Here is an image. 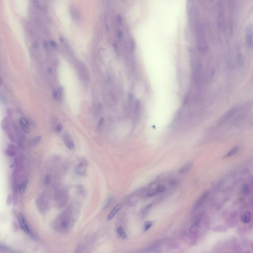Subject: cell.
Instances as JSON below:
<instances>
[{
	"label": "cell",
	"mask_w": 253,
	"mask_h": 253,
	"mask_svg": "<svg viewBox=\"0 0 253 253\" xmlns=\"http://www.w3.org/2000/svg\"><path fill=\"white\" fill-rule=\"evenodd\" d=\"M106 29L107 31L108 32L109 31V26L108 25H106Z\"/></svg>",
	"instance_id": "obj_33"
},
{
	"label": "cell",
	"mask_w": 253,
	"mask_h": 253,
	"mask_svg": "<svg viewBox=\"0 0 253 253\" xmlns=\"http://www.w3.org/2000/svg\"><path fill=\"white\" fill-rule=\"evenodd\" d=\"M103 118H101L100 119V121L98 122V127L99 128H100V126H102V125L103 124Z\"/></svg>",
	"instance_id": "obj_30"
},
{
	"label": "cell",
	"mask_w": 253,
	"mask_h": 253,
	"mask_svg": "<svg viewBox=\"0 0 253 253\" xmlns=\"http://www.w3.org/2000/svg\"><path fill=\"white\" fill-rule=\"evenodd\" d=\"M165 190H166V188L164 186H160L158 187L157 188L154 190V191L156 193L158 194L164 192L165 191Z\"/></svg>",
	"instance_id": "obj_24"
},
{
	"label": "cell",
	"mask_w": 253,
	"mask_h": 253,
	"mask_svg": "<svg viewBox=\"0 0 253 253\" xmlns=\"http://www.w3.org/2000/svg\"><path fill=\"white\" fill-rule=\"evenodd\" d=\"M217 24L219 29L222 30L224 28V9L222 2L218 1L217 3Z\"/></svg>",
	"instance_id": "obj_2"
},
{
	"label": "cell",
	"mask_w": 253,
	"mask_h": 253,
	"mask_svg": "<svg viewBox=\"0 0 253 253\" xmlns=\"http://www.w3.org/2000/svg\"><path fill=\"white\" fill-rule=\"evenodd\" d=\"M78 72L81 77L83 79H88L89 77V73L86 68H85V66L79 63L78 64Z\"/></svg>",
	"instance_id": "obj_10"
},
{
	"label": "cell",
	"mask_w": 253,
	"mask_h": 253,
	"mask_svg": "<svg viewBox=\"0 0 253 253\" xmlns=\"http://www.w3.org/2000/svg\"><path fill=\"white\" fill-rule=\"evenodd\" d=\"M51 175H46L45 177V179H44V185H48L50 182L51 181Z\"/></svg>",
	"instance_id": "obj_26"
},
{
	"label": "cell",
	"mask_w": 253,
	"mask_h": 253,
	"mask_svg": "<svg viewBox=\"0 0 253 253\" xmlns=\"http://www.w3.org/2000/svg\"><path fill=\"white\" fill-rule=\"evenodd\" d=\"M253 27L252 24H249L246 29V42L248 47L250 49L253 47Z\"/></svg>",
	"instance_id": "obj_5"
},
{
	"label": "cell",
	"mask_w": 253,
	"mask_h": 253,
	"mask_svg": "<svg viewBox=\"0 0 253 253\" xmlns=\"http://www.w3.org/2000/svg\"><path fill=\"white\" fill-rule=\"evenodd\" d=\"M242 193L243 194V195H245V196H247V195H248L249 194L250 192V186L248 184H244L243 185V186H242Z\"/></svg>",
	"instance_id": "obj_21"
},
{
	"label": "cell",
	"mask_w": 253,
	"mask_h": 253,
	"mask_svg": "<svg viewBox=\"0 0 253 253\" xmlns=\"http://www.w3.org/2000/svg\"><path fill=\"white\" fill-rule=\"evenodd\" d=\"M196 43L197 47L201 52H205L208 48L205 34L204 29L200 23H197L196 26Z\"/></svg>",
	"instance_id": "obj_1"
},
{
	"label": "cell",
	"mask_w": 253,
	"mask_h": 253,
	"mask_svg": "<svg viewBox=\"0 0 253 253\" xmlns=\"http://www.w3.org/2000/svg\"><path fill=\"white\" fill-rule=\"evenodd\" d=\"M63 140L64 144L68 149L70 150H74L75 148L74 142L73 141L70 135H69L67 133L64 134L63 136Z\"/></svg>",
	"instance_id": "obj_7"
},
{
	"label": "cell",
	"mask_w": 253,
	"mask_h": 253,
	"mask_svg": "<svg viewBox=\"0 0 253 253\" xmlns=\"http://www.w3.org/2000/svg\"><path fill=\"white\" fill-rule=\"evenodd\" d=\"M238 147L236 146V147H234L233 148H232L231 150H230V151L228 152V153L226 154V155L224 156V158H228L234 155L238 151Z\"/></svg>",
	"instance_id": "obj_16"
},
{
	"label": "cell",
	"mask_w": 253,
	"mask_h": 253,
	"mask_svg": "<svg viewBox=\"0 0 253 253\" xmlns=\"http://www.w3.org/2000/svg\"><path fill=\"white\" fill-rule=\"evenodd\" d=\"M16 152L14 149H8V148L5 150V154L10 157L15 156L16 155Z\"/></svg>",
	"instance_id": "obj_22"
},
{
	"label": "cell",
	"mask_w": 253,
	"mask_h": 253,
	"mask_svg": "<svg viewBox=\"0 0 253 253\" xmlns=\"http://www.w3.org/2000/svg\"><path fill=\"white\" fill-rule=\"evenodd\" d=\"M152 225H153V222L151 221H148L145 222L144 224V228H143L145 232H147L148 230H149V228L152 226Z\"/></svg>",
	"instance_id": "obj_23"
},
{
	"label": "cell",
	"mask_w": 253,
	"mask_h": 253,
	"mask_svg": "<svg viewBox=\"0 0 253 253\" xmlns=\"http://www.w3.org/2000/svg\"><path fill=\"white\" fill-rule=\"evenodd\" d=\"M7 137L9 138V139H10V141H12L13 143H15V137L13 135V134H11V133H7Z\"/></svg>",
	"instance_id": "obj_27"
},
{
	"label": "cell",
	"mask_w": 253,
	"mask_h": 253,
	"mask_svg": "<svg viewBox=\"0 0 253 253\" xmlns=\"http://www.w3.org/2000/svg\"><path fill=\"white\" fill-rule=\"evenodd\" d=\"M123 206L122 203H119L115 207H114L112 211H111L110 214H109L108 217H107V220L108 221H110L113 218H114L116 214L118 213V212L121 209L122 207Z\"/></svg>",
	"instance_id": "obj_11"
},
{
	"label": "cell",
	"mask_w": 253,
	"mask_h": 253,
	"mask_svg": "<svg viewBox=\"0 0 253 253\" xmlns=\"http://www.w3.org/2000/svg\"><path fill=\"white\" fill-rule=\"evenodd\" d=\"M67 195L66 194L65 192H61L60 193V195L58 196V200H59L60 201V204H65L66 202V201H67V196H66Z\"/></svg>",
	"instance_id": "obj_17"
},
{
	"label": "cell",
	"mask_w": 253,
	"mask_h": 253,
	"mask_svg": "<svg viewBox=\"0 0 253 253\" xmlns=\"http://www.w3.org/2000/svg\"><path fill=\"white\" fill-rule=\"evenodd\" d=\"M17 220H18V223L20 225V226L22 228V230H23V232L27 234V235H29V236L32 237L33 238H35V235L31 231L30 228L29 227L28 224H27V221L26 220L25 217L21 213H19L17 215Z\"/></svg>",
	"instance_id": "obj_3"
},
{
	"label": "cell",
	"mask_w": 253,
	"mask_h": 253,
	"mask_svg": "<svg viewBox=\"0 0 253 253\" xmlns=\"http://www.w3.org/2000/svg\"><path fill=\"white\" fill-rule=\"evenodd\" d=\"M237 110H238L237 107H233L228 111V112L226 113L219 120V124H222L223 123L226 122L232 116H234V115L237 112Z\"/></svg>",
	"instance_id": "obj_6"
},
{
	"label": "cell",
	"mask_w": 253,
	"mask_h": 253,
	"mask_svg": "<svg viewBox=\"0 0 253 253\" xmlns=\"http://www.w3.org/2000/svg\"><path fill=\"white\" fill-rule=\"evenodd\" d=\"M42 139V136H37L36 137H35L32 140V143L34 145H37L40 143Z\"/></svg>",
	"instance_id": "obj_25"
},
{
	"label": "cell",
	"mask_w": 253,
	"mask_h": 253,
	"mask_svg": "<svg viewBox=\"0 0 253 253\" xmlns=\"http://www.w3.org/2000/svg\"><path fill=\"white\" fill-rule=\"evenodd\" d=\"M193 166V163L189 162V163L185 165V166L182 167L179 170V173L181 174H183L186 172H188L189 170H190Z\"/></svg>",
	"instance_id": "obj_14"
},
{
	"label": "cell",
	"mask_w": 253,
	"mask_h": 253,
	"mask_svg": "<svg viewBox=\"0 0 253 253\" xmlns=\"http://www.w3.org/2000/svg\"><path fill=\"white\" fill-rule=\"evenodd\" d=\"M1 126L2 129L5 132L8 133V131L9 129V124L7 119L5 118H4L1 123Z\"/></svg>",
	"instance_id": "obj_13"
},
{
	"label": "cell",
	"mask_w": 253,
	"mask_h": 253,
	"mask_svg": "<svg viewBox=\"0 0 253 253\" xmlns=\"http://www.w3.org/2000/svg\"><path fill=\"white\" fill-rule=\"evenodd\" d=\"M19 125L23 132L26 133H29L30 132V123L27 118L24 117L21 118L19 120Z\"/></svg>",
	"instance_id": "obj_8"
},
{
	"label": "cell",
	"mask_w": 253,
	"mask_h": 253,
	"mask_svg": "<svg viewBox=\"0 0 253 253\" xmlns=\"http://www.w3.org/2000/svg\"><path fill=\"white\" fill-rule=\"evenodd\" d=\"M50 44H51V45L54 48H56L57 47V45H56V43L54 41H50Z\"/></svg>",
	"instance_id": "obj_31"
},
{
	"label": "cell",
	"mask_w": 253,
	"mask_h": 253,
	"mask_svg": "<svg viewBox=\"0 0 253 253\" xmlns=\"http://www.w3.org/2000/svg\"><path fill=\"white\" fill-rule=\"evenodd\" d=\"M75 171L79 175H84L86 172V167L83 163H80L76 166Z\"/></svg>",
	"instance_id": "obj_12"
},
{
	"label": "cell",
	"mask_w": 253,
	"mask_h": 253,
	"mask_svg": "<svg viewBox=\"0 0 253 253\" xmlns=\"http://www.w3.org/2000/svg\"><path fill=\"white\" fill-rule=\"evenodd\" d=\"M208 196V192L206 191L202 195L199 197V199L197 200V201L195 203V205L193 206V210H197V209L201 206V205L205 202Z\"/></svg>",
	"instance_id": "obj_9"
},
{
	"label": "cell",
	"mask_w": 253,
	"mask_h": 253,
	"mask_svg": "<svg viewBox=\"0 0 253 253\" xmlns=\"http://www.w3.org/2000/svg\"><path fill=\"white\" fill-rule=\"evenodd\" d=\"M55 130H56V133H60L62 130V125L61 124H58L56 126Z\"/></svg>",
	"instance_id": "obj_28"
},
{
	"label": "cell",
	"mask_w": 253,
	"mask_h": 253,
	"mask_svg": "<svg viewBox=\"0 0 253 253\" xmlns=\"http://www.w3.org/2000/svg\"><path fill=\"white\" fill-rule=\"evenodd\" d=\"M251 219V215L249 212H246L241 217V220L245 224H247L249 222Z\"/></svg>",
	"instance_id": "obj_15"
},
{
	"label": "cell",
	"mask_w": 253,
	"mask_h": 253,
	"mask_svg": "<svg viewBox=\"0 0 253 253\" xmlns=\"http://www.w3.org/2000/svg\"><path fill=\"white\" fill-rule=\"evenodd\" d=\"M117 21L118 23L119 24H121L122 22V17L121 16H119L117 18Z\"/></svg>",
	"instance_id": "obj_32"
},
{
	"label": "cell",
	"mask_w": 253,
	"mask_h": 253,
	"mask_svg": "<svg viewBox=\"0 0 253 253\" xmlns=\"http://www.w3.org/2000/svg\"><path fill=\"white\" fill-rule=\"evenodd\" d=\"M70 217L66 214L60 217L56 221V226L58 230H66L69 228L70 225Z\"/></svg>",
	"instance_id": "obj_4"
},
{
	"label": "cell",
	"mask_w": 253,
	"mask_h": 253,
	"mask_svg": "<svg viewBox=\"0 0 253 253\" xmlns=\"http://www.w3.org/2000/svg\"><path fill=\"white\" fill-rule=\"evenodd\" d=\"M117 232L118 234V235H119L120 237L122 238H126V234L124 230L123 229V228L122 226H120L117 228Z\"/></svg>",
	"instance_id": "obj_20"
},
{
	"label": "cell",
	"mask_w": 253,
	"mask_h": 253,
	"mask_svg": "<svg viewBox=\"0 0 253 253\" xmlns=\"http://www.w3.org/2000/svg\"><path fill=\"white\" fill-rule=\"evenodd\" d=\"M236 59L237 62L239 66L240 67H242L244 64V60H243V56L242 54L241 53H238L236 56Z\"/></svg>",
	"instance_id": "obj_18"
},
{
	"label": "cell",
	"mask_w": 253,
	"mask_h": 253,
	"mask_svg": "<svg viewBox=\"0 0 253 253\" xmlns=\"http://www.w3.org/2000/svg\"><path fill=\"white\" fill-rule=\"evenodd\" d=\"M118 38H119L120 40H122L123 37V32L122 31H119L118 34Z\"/></svg>",
	"instance_id": "obj_29"
},
{
	"label": "cell",
	"mask_w": 253,
	"mask_h": 253,
	"mask_svg": "<svg viewBox=\"0 0 253 253\" xmlns=\"http://www.w3.org/2000/svg\"><path fill=\"white\" fill-rule=\"evenodd\" d=\"M28 183V180L27 179H25L22 182L21 185H20V187L19 188V190L20 193H23L25 191V190L27 188Z\"/></svg>",
	"instance_id": "obj_19"
}]
</instances>
